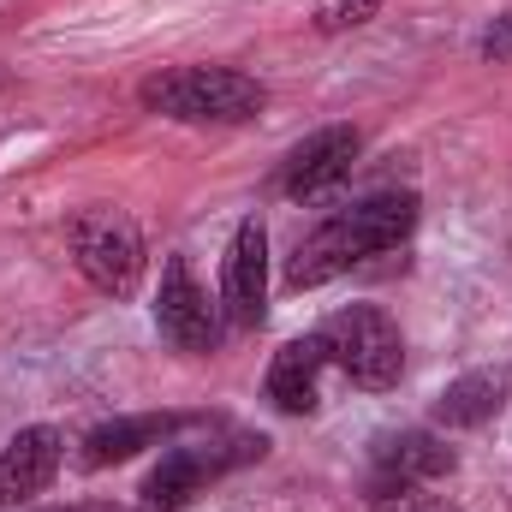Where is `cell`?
I'll list each match as a JSON object with an SVG mask.
<instances>
[{
	"instance_id": "cell-1",
	"label": "cell",
	"mask_w": 512,
	"mask_h": 512,
	"mask_svg": "<svg viewBox=\"0 0 512 512\" xmlns=\"http://www.w3.org/2000/svg\"><path fill=\"white\" fill-rule=\"evenodd\" d=\"M411 227H417V197H411V191H376V197H364V203L328 215V221L292 251L286 286H292V292L328 286V280H340L346 268H358V262H370V256L399 251V245L411 239Z\"/></svg>"
},
{
	"instance_id": "cell-2",
	"label": "cell",
	"mask_w": 512,
	"mask_h": 512,
	"mask_svg": "<svg viewBox=\"0 0 512 512\" xmlns=\"http://www.w3.org/2000/svg\"><path fill=\"white\" fill-rule=\"evenodd\" d=\"M137 96L149 114H167L185 126H245L268 102V90L233 66H173V72H155Z\"/></svg>"
},
{
	"instance_id": "cell-3",
	"label": "cell",
	"mask_w": 512,
	"mask_h": 512,
	"mask_svg": "<svg viewBox=\"0 0 512 512\" xmlns=\"http://www.w3.org/2000/svg\"><path fill=\"white\" fill-rule=\"evenodd\" d=\"M316 340H322V352H328V364H334L340 376H352V382L370 387V393L393 387L399 370H405V340H399L393 316L376 310V304H346V310H334V316L316 328Z\"/></svg>"
},
{
	"instance_id": "cell-4",
	"label": "cell",
	"mask_w": 512,
	"mask_h": 512,
	"mask_svg": "<svg viewBox=\"0 0 512 512\" xmlns=\"http://www.w3.org/2000/svg\"><path fill=\"white\" fill-rule=\"evenodd\" d=\"M66 245H72L78 274L96 292H108V298L137 292V280H143V233H137V221L126 209H108V203L78 209L72 227H66Z\"/></svg>"
},
{
	"instance_id": "cell-5",
	"label": "cell",
	"mask_w": 512,
	"mask_h": 512,
	"mask_svg": "<svg viewBox=\"0 0 512 512\" xmlns=\"http://www.w3.org/2000/svg\"><path fill=\"white\" fill-rule=\"evenodd\" d=\"M358 149H364V137L352 126H322L310 131L292 155H286V173H280V191L292 197V203H322V197H334L346 179H352V161H358Z\"/></svg>"
},
{
	"instance_id": "cell-6",
	"label": "cell",
	"mask_w": 512,
	"mask_h": 512,
	"mask_svg": "<svg viewBox=\"0 0 512 512\" xmlns=\"http://www.w3.org/2000/svg\"><path fill=\"white\" fill-rule=\"evenodd\" d=\"M155 328H161L179 352H209V346H215V334H221L215 304H209V292L197 286V274H191V262H185V256H167V268H161Z\"/></svg>"
},
{
	"instance_id": "cell-7",
	"label": "cell",
	"mask_w": 512,
	"mask_h": 512,
	"mask_svg": "<svg viewBox=\"0 0 512 512\" xmlns=\"http://www.w3.org/2000/svg\"><path fill=\"white\" fill-rule=\"evenodd\" d=\"M221 304L233 316V328H256L262 304H268V233L262 221H239L227 262H221Z\"/></svg>"
},
{
	"instance_id": "cell-8",
	"label": "cell",
	"mask_w": 512,
	"mask_h": 512,
	"mask_svg": "<svg viewBox=\"0 0 512 512\" xmlns=\"http://www.w3.org/2000/svg\"><path fill=\"white\" fill-rule=\"evenodd\" d=\"M60 459H66L60 429H48V423L18 429V435L0 447V512H6V507H30V501L54 483Z\"/></svg>"
},
{
	"instance_id": "cell-9",
	"label": "cell",
	"mask_w": 512,
	"mask_h": 512,
	"mask_svg": "<svg viewBox=\"0 0 512 512\" xmlns=\"http://www.w3.org/2000/svg\"><path fill=\"white\" fill-rule=\"evenodd\" d=\"M322 370H328V352L316 334L304 340H286L268 364V399L286 411V417H310L316 399H322Z\"/></svg>"
},
{
	"instance_id": "cell-10",
	"label": "cell",
	"mask_w": 512,
	"mask_h": 512,
	"mask_svg": "<svg viewBox=\"0 0 512 512\" xmlns=\"http://www.w3.org/2000/svg\"><path fill=\"white\" fill-rule=\"evenodd\" d=\"M453 447L435 435V429H399V435H382L376 441V471L382 483H441L453 477Z\"/></svg>"
},
{
	"instance_id": "cell-11",
	"label": "cell",
	"mask_w": 512,
	"mask_h": 512,
	"mask_svg": "<svg viewBox=\"0 0 512 512\" xmlns=\"http://www.w3.org/2000/svg\"><path fill=\"white\" fill-rule=\"evenodd\" d=\"M173 429H179V417H114V423H102V429L84 435L78 465L84 471H108V465H120L131 453H143V447H161Z\"/></svg>"
},
{
	"instance_id": "cell-12",
	"label": "cell",
	"mask_w": 512,
	"mask_h": 512,
	"mask_svg": "<svg viewBox=\"0 0 512 512\" xmlns=\"http://www.w3.org/2000/svg\"><path fill=\"white\" fill-rule=\"evenodd\" d=\"M501 405H507V376H501V370H471V376H459V382L441 387L435 423H441V429H483Z\"/></svg>"
},
{
	"instance_id": "cell-13",
	"label": "cell",
	"mask_w": 512,
	"mask_h": 512,
	"mask_svg": "<svg viewBox=\"0 0 512 512\" xmlns=\"http://www.w3.org/2000/svg\"><path fill=\"white\" fill-rule=\"evenodd\" d=\"M370 512H459V507H453V501H441L429 483H382V477H376Z\"/></svg>"
},
{
	"instance_id": "cell-14",
	"label": "cell",
	"mask_w": 512,
	"mask_h": 512,
	"mask_svg": "<svg viewBox=\"0 0 512 512\" xmlns=\"http://www.w3.org/2000/svg\"><path fill=\"white\" fill-rule=\"evenodd\" d=\"M387 0H322L316 6V30H352V24H370Z\"/></svg>"
},
{
	"instance_id": "cell-15",
	"label": "cell",
	"mask_w": 512,
	"mask_h": 512,
	"mask_svg": "<svg viewBox=\"0 0 512 512\" xmlns=\"http://www.w3.org/2000/svg\"><path fill=\"white\" fill-rule=\"evenodd\" d=\"M483 54H489V60H512V6L483 30Z\"/></svg>"
},
{
	"instance_id": "cell-16",
	"label": "cell",
	"mask_w": 512,
	"mask_h": 512,
	"mask_svg": "<svg viewBox=\"0 0 512 512\" xmlns=\"http://www.w3.org/2000/svg\"><path fill=\"white\" fill-rule=\"evenodd\" d=\"M137 512H191V501H185V495H161V489H143Z\"/></svg>"
},
{
	"instance_id": "cell-17",
	"label": "cell",
	"mask_w": 512,
	"mask_h": 512,
	"mask_svg": "<svg viewBox=\"0 0 512 512\" xmlns=\"http://www.w3.org/2000/svg\"><path fill=\"white\" fill-rule=\"evenodd\" d=\"M66 512H114V507H66Z\"/></svg>"
}]
</instances>
